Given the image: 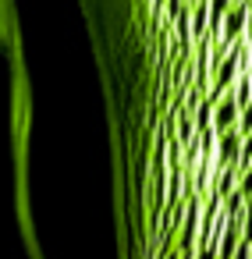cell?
<instances>
[{
    "label": "cell",
    "mask_w": 252,
    "mask_h": 259,
    "mask_svg": "<svg viewBox=\"0 0 252 259\" xmlns=\"http://www.w3.org/2000/svg\"><path fill=\"white\" fill-rule=\"evenodd\" d=\"M241 142H245L241 128H227V132L217 135V149H213L217 170H220V167H238V160H241Z\"/></svg>",
    "instance_id": "1"
},
{
    "label": "cell",
    "mask_w": 252,
    "mask_h": 259,
    "mask_svg": "<svg viewBox=\"0 0 252 259\" xmlns=\"http://www.w3.org/2000/svg\"><path fill=\"white\" fill-rule=\"evenodd\" d=\"M238 121H241V103H238L231 93H224V96L217 100V107H213V132L220 135V132H227V128H238Z\"/></svg>",
    "instance_id": "2"
},
{
    "label": "cell",
    "mask_w": 252,
    "mask_h": 259,
    "mask_svg": "<svg viewBox=\"0 0 252 259\" xmlns=\"http://www.w3.org/2000/svg\"><path fill=\"white\" fill-rule=\"evenodd\" d=\"M245 43H252V8H248V25H245Z\"/></svg>",
    "instance_id": "3"
}]
</instances>
